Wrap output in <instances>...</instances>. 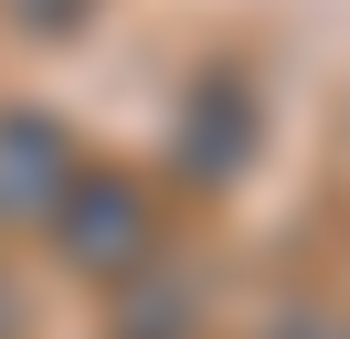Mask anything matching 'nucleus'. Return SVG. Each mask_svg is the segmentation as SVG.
Segmentation results:
<instances>
[{
	"mask_svg": "<svg viewBox=\"0 0 350 339\" xmlns=\"http://www.w3.org/2000/svg\"><path fill=\"white\" fill-rule=\"evenodd\" d=\"M64 244H75V265H138V244H149V212H138V191L128 180H85L64 202Z\"/></svg>",
	"mask_w": 350,
	"mask_h": 339,
	"instance_id": "obj_1",
	"label": "nucleus"
},
{
	"mask_svg": "<svg viewBox=\"0 0 350 339\" xmlns=\"http://www.w3.org/2000/svg\"><path fill=\"white\" fill-rule=\"evenodd\" d=\"M64 202V138L43 117H11L0 127V212H53Z\"/></svg>",
	"mask_w": 350,
	"mask_h": 339,
	"instance_id": "obj_2",
	"label": "nucleus"
},
{
	"mask_svg": "<svg viewBox=\"0 0 350 339\" xmlns=\"http://www.w3.org/2000/svg\"><path fill=\"white\" fill-rule=\"evenodd\" d=\"M22 21H53L64 32V21H85V0H22Z\"/></svg>",
	"mask_w": 350,
	"mask_h": 339,
	"instance_id": "obj_4",
	"label": "nucleus"
},
{
	"mask_svg": "<svg viewBox=\"0 0 350 339\" xmlns=\"http://www.w3.org/2000/svg\"><path fill=\"white\" fill-rule=\"evenodd\" d=\"M286 339H350V318H319V329H286Z\"/></svg>",
	"mask_w": 350,
	"mask_h": 339,
	"instance_id": "obj_5",
	"label": "nucleus"
},
{
	"mask_svg": "<svg viewBox=\"0 0 350 339\" xmlns=\"http://www.w3.org/2000/svg\"><path fill=\"white\" fill-rule=\"evenodd\" d=\"M244 138H255V106L213 85V96H202V117H191V180H234Z\"/></svg>",
	"mask_w": 350,
	"mask_h": 339,
	"instance_id": "obj_3",
	"label": "nucleus"
}]
</instances>
